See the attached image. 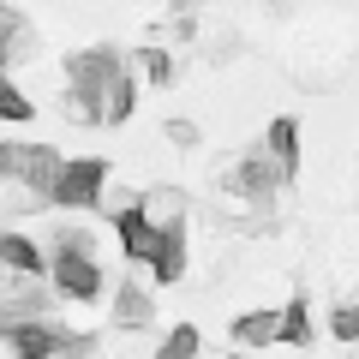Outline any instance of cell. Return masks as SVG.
Here are the masks:
<instances>
[{
  "label": "cell",
  "instance_id": "cell-1",
  "mask_svg": "<svg viewBox=\"0 0 359 359\" xmlns=\"http://www.w3.org/2000/svg\"><path fill=\"white\" fill-rule=\"evenodd\" d=\"M66 120L78 126H120L138 108V84L120 48H84L66 66Z\"/></svg>",
  "mask_w": 359,
  "mask_h": 359
},
{
  "label": "cell",
  "instance_id": "cell-2",
  "mask_svg": "<svg viewBox=\"0 0 359 359\" xmlns=\"http://www.w3.org/2000/svg\"><path fill=\"white\" fill-rule=\"evenodd\" d=\"M48 276H54V294L60 299H96L102 294V269H96V240H90L84 228H60L48 233Z\"/></svg>",
  "mask_w": 359,
  "mask_h": 359
},
{
  "label": "cell",
  "instance_id": "cell-3",
  "mask_svg": "<svg viewBox=\"0 0 359 359\" xmlns=\"http://www.w3.org/2000/svg\"><path fill=\"white\" fill-rule=\"evenodd\" d=\"M102 192H108V162L78 156V162H60L48 204H60V210H96V204H102Z\"/></svg>",
  "mask_w": 359,
  "mask_h": 359
},
{
  "label": "cell",
  "instance_id": "cell-4",
  "mask_svg": "<svg viewBox=\"0 0 359 359\" xmlns=\"http://www.w3.org/2000/svg\"><path fill=\"white\" fill-rule=\"evenodd\" d=\"M0 335H6V353L13 359H54L60 341H66V330L48 323V318H18V323H6Z\"/></svg>",
  "mask_w": 359,
  "mask_h": 359
},
{
  "label": "cell",
  "instance_id": "cell-5",
  "mask_svg": "<svg viewBox=\"0 0 359 359\" xmlns=\"http://www.w3.org/2000/svg\"><path fill=\"white\" fill-rule=\"evenodd\" d=\"M144 264H150V276L156 282H180V276H186V222H162V228H156V240H150V257H144Z\"/></svg>",
  "mask_w": 359,
  "mask_h": 359
},
{
  "label": "cell",
  "instance_id": "cell-6",
  "mask_svg": "<svg viewBox=\"0 0 359 359\" xmlns=\"http://www.w3.org/2000/svg\"><path fill=\"white\" fill-rule=\"evenodd\" d=\"M287 180H282V168L264 156V144H257L252 156H245L240 168H233V192H245V198H257V204H269V192H282Z\"/></svg>",
  "mask_w": 359,
  "mask_h": 359
},
{
  "label": "cell",
  "instance_id": "cell-7",
  "mask_svg": "<svg viewBox=\"0 0 359 359\" xmlns=\"http://www.w3.org/2000/svg\"><path fill=\"white\" fill-rule=\"evenodd\" d=\"M60 162H66V156H60V150H48V144H25V156H18V186H25V192H36L42 204H48Z\"/></svg>",
  "mask_w": 359,
  "mask_h": 359
},
{
  "label": "cell",
  "instance_id": "cell-8",
  "mask_svg": "<svg viewBox=\"0 0 359 359\" xmlns=\"http://www.w3.org/2000/svg\"><path fill=\"white\" fill-rule=\"evenodd\" d=\"M36 54V30H30V18L18 13L13 0H0V72L13 60H30Z\"/></svg>",
  "mask_w": 359,
  "mask_h": 359
},
{
  "label": "cell",
  "instance_id": "cell-9",
  "mask_svg": "<svg viewBox=\"0 0 359 359\" xmlns=\"http://www.w3.org/2000/svg\"><path fill=\"white\" fill-rule=\"evenodd\" d=\"M264 156L276 168H282V180H294L299 174V120H269V132H264Z\"/></svg>",
  "mask_w": 359,
  "mask_h": 359
},
{
  "label": "cell",
  "instance_id": "cell-10",
  "mask_svg": "<svg viewBox=\"0 0 359 359\" xmlns=\"http://www.w3.org/2000/svg\"><path fill=\"white\" fill-rule=\"evenodd\" d=\"M114 233H120V252L126 257H150V240H156V228H150V216H144L138 204H114Z\"/></svg>",
  "mask_w": 359,
  "mask_h": 359
},
{
  "label": "cell",
  "instance_id": "cell-11",
  "mask_svg": "<svg viewBox=\"0 0 359 359\" xmlns=\"http://www.w3.org/2000/svg\"><path fill=\"white\" fill-rule=\"evenodd\" d=\"M0 264L13 269V276H42V269H48V257H42V245L30 240V233L0 228Z\"/></svg>",
  "mask_w": 359,
  "mask_h": 359
},
{
  "label": "cell",
  "instance_id": "cell-12",
  "mask_svg": "<svg viewBox=\"0 0 359 359\" xmlns=\"http://www.w3.org/2000/svg\"><path fill=\"white\" fill-rule=\"evenodd\" d=\"M114 323H120V330H150V323H156V299L144 294V287L120 282V294H114Z\"/></svg>",
  "mask_w": 359,
  "mask_h": 359
},
{
  "label": "cell",
  "instance_id": "cell-13",
  "mask_svg": "<svg viewBox=\"0 0 359 359\" xmlns=\"http://www.w3.org/2000/svg\"><path fill=\"white\" fill-rule=\"evenodd\" d=\"M276 341H287V347H306L311 341V299L306 294H294L282 311H276Z\"/></svg>",
  "mask_w": 359,
  "mask_h": 359
},
{
  "label": "cell",
  "instance_id": "cell-14",
  "mask_svg": "<svg viewBox=\"0 0 359 359\" xmlns=\"http://www.w3.org/2000/svg\"><path fill=\"white\" fill-rule=\"evenodd\" d=\"M138 210L150 216V228H162V222H186V192H180V186H150Z\"/></svg>",
  "mask_w": 359,
  "mask_h": 359
},
{
  "label": "cell",
  "instance_id": "cell-15",
  "mask_svg": "<svg viewBox=\"0 0 359 359\" xmlns=\"http://www.w3.org/2000/svg\"><path fill=\"white\" fill-rule=\"evenodd\" d=\"M233 341H240V347H269V341H276V311H245V318H233Z\"/></svg>",
  "mask_w": 359,
  "mask_h": 359
},
{
  "label": "cell",
  "instance_id": "cell-16",
  "mask_svg": "<svg viewBox=\"0 0 359 359\" xmlns=\"http://www.w3.org/2000/svg\"><path fill=\"white\" fill-rule=\"evenodd\" d=\"M198 347H204V335H198L192 323H174V330L162 335V347H156V359H198Z\"/></svg>",
  "mask_w": 359,
  "mask_h": 359
},
{
  "label": "cell",
  "instance_id": "cell-17",
  "mask_svg": "<svg viewBox=\"0 0 359 359\" xmlns=\"http://www.w3.org/2000/svg\"><path fill=\"white\" fill-rule=\"evenodd\" d=\"M30 114H36V108H30V96H25L6 72H0V120H6V126H30Z\"/></svg>",
  "mask_w": 359,
  "mask_h": 359
},
{
  "label": "cell",
  "instance_id": "cell-18",
  "mask_svg": "<svg viewBox=\"0 0 359 359\" xmlns=\"http://www.w3.org/2000/svg\"><path fill=\"white\" fill-rule=\"evenodd\" d=\"M144 72H150V84H174L180 66H174V54H168V48H144Z\"/></svg>",
  "mask_w": 359,
  "mask_h": 359
},
{
  "label": "cell",
  "instance_id": "cell-19",
  "mask_svg": "<svg viewBox=\"0 0 359 359\" xmlns=\"http://www.w3.org/2000/svg\"><path fill=\"white\" fill-rule=\"evenodd\" d=\"M330 335H335V341H359V311L353 306H335L330 311Z\"/></svg>",
  "mask_w": 359,
  "mask_h": 359
},
{
  "label": "cell",
  "instance_id": "cell-20",
  "mask_svg": "<svg viewBox=\"0 0 359 359\" xmlns=\"http://www.w3.org/2000/svg\"><path fill=\"white\" fill-rule=\"evenodd\" d=\"M90 353H96V335L66 330V341H60V353H54V359H90Z\"/></svg>",
  "mask_w": 359,
  "mask_h": 359
},
{
  "label": "cell",
  "instance_id": "cell-21",
  "mask_svg": "<svg viewBox=\"0 0 359 359\" xmlns=\"http://www.w3.org/2000/svg\"><path fill=\"white\" fill-rule=\"evenodd\" d=\"M18 156H25V144H6V138H0V186L18 180Z\"/></svg>",
  "mask_w": 359,
  "mask_h": 359
},
{
  "label": "cell",
  "instance_id": "cell-22",
  "mask_svg": "<svg viewBox=\"0 0 359 359\" xmlns=\"http://www.w3.org/2000/svg\"><path fill=\"white\" fill-rule=\"evenodd\" d=\"M168 138H174L180 150H198V126L192 120H168Z\"/></svg>",
  "mask_w": 359,
  "mask_h": 359
},
{
  "label": "cell",
  "instance_id": "cell-23",
  "mask_svg": "<svg viewBox=\"0 0 359 359\" xmlns=\"http://www.w3.org/2000/svg\"><path fill=\"white\" fill-rule=\"evenodd\" d=\"M299 359H311V353H299Z\"/></svg>",
  "mask_w": 359,
  "mask_h": 359
},
{
  "label": "cell",
  "instance_id": "cell-24",
  "mask_svg": "<svg viewBox=\"0 0 359 359\" xmlns=\"http://www.w3.org/2000/svg\"><path fill=\"white\" fill-rule=\"evenodd\" d=\"M233 359H245V353H233Z\"/></svg>",
  "mask_w": 359,
  "mask_h": 359
}]
</instances>
